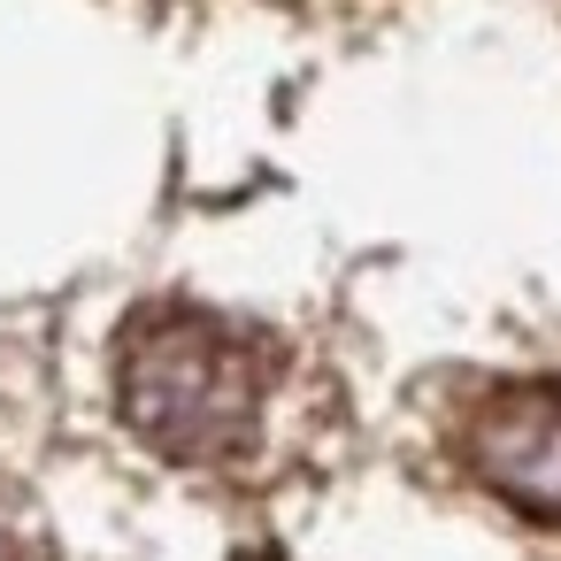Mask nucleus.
Segmentation results:
<instances>
[{"label": "nucleus", "mask_w": 561, "mask_h": 561, "mask_svg": "<svg viewBox=\"0 0 561 561\" xmlns=\"http://www.w3.org/2000/svg\"><path fill=\"white\" fill-rule=\"evenodd\" d=\"M270 400L262 339L208 308H154L124 339V423L170 461H224Z\"/></svg>", "instance_id": "obj_1"}, {"label": "nucleus", "mask_w": 561, "mask_h": 561, "mask_svg": "<svg viewBox=\"0 0 561 561\" xmlns=\"http://www.w3.org/2000/svg\"><path fill=\"white\" fill-rule=\"evenodd\" d=\"M461 454L469 469L523 515L538 523H561V377H523V385H500L469 431H461Z\"/></svg>", "instance_id": "obj_2"}]
</instances>
